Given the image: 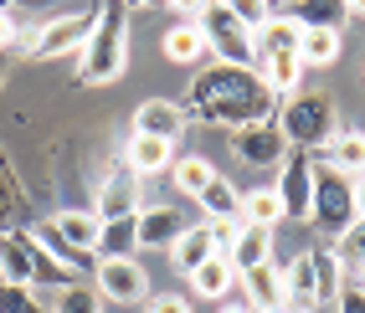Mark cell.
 Returning <instances> with one entry per match:
<instances>
[{"label": "cell", "mask_w": 365, "mask_h": 313, "mask_svg": "<svg viewBox=\"0 0 365 313\" xmlns=\"http://www.w3.org/2000/svg\"><path fill=\"white\" fill-rule=\"evenodd\" d=\"M180 108H185V124H222L232 134L247 124H273L278 118V98L267 92V83L252 67H227V62L196 72L190 98Z\"/></svg>", "instance_id": "6da1fadb"}, {"label": "cell", "mask_w": 365, "mask_h": 313, "mask_svg": "<svg viewBox=\"0 0 365 313\" xmlns=\"http://www.w3.org/2000/svg\"><path fill=\"white\" fill-rule=\"evenodd\" d=\"M129 72V11L124 6H98V26L78 52V83L108 87Z\"/></svg>", "instance_id": "7a4b0ae2"}, {"label": "cell", "mask_w": 365, "mask_h": 313, "mask_svg": "<svg viewBox=\"0 0 365 313\" xmlns=\"http://www.w3.org/2000/svg\"><path fill=\"white\" fill-rule=\"evenodd\" d=\"M0 282L6 287H57L62 293L67 282H83V277L57 267L31 231H0Z\"/></svg>", "instance_id": "3957f363"}, {"label": "cell", "mask_w": 365, "mask_h": 313, "mask_svg": "<svg viewBox=\"0 0 365 313\" xmlns=\"http://www.w3.org/2000/svg\"><path fill=\"white\" fill-rule=\"evenodd\" d=\"M278 129H283V139H288V149L319 154L324 144L339 134L334 98H329V92H294V98H283V108H278Z\"/></svg>", "instance_id": "277c9868"}, {"label": "cell", "mask_w": 365, "mask_h": 313, "mask_svg": "<svg viewBox=\"0 0 365 313\" xmlns=\"http://www.w3.org/2000/svg\"><path fill=\"white\" fill-rule=\"evenodd\" d=\"M196 26H201V36H206V52H216V62H227V67H252V72H257L252 31L237 21L232 0H211V6H201Z\"/></svg>", "instance_id": "5b68a950"}, {"label": "cell", "mask_w": 365, "mask_h": 313, "mask_svg": "<svg viewBox=\"0 0 365 313\" xmlns=\"http://www.w3.org/2000/svg\"><path fill=\"white\" fill-rule=\"evenodd\" d=\"M309 221L319 226L324 236H345L355 226V196H350V180L329 170V164L314 159V211H309Z\"/></svg>", "instance_id": "8992f818"}, {"label": "cell", "mask_w": 365, "mask_h": 313, "mask_svg": "<svg viewBox=\"0 0 365 313\" xmlns=\"http://www.w3.org/2000/svg\"><path fill=\"white\" fill-rule=\"evenodd\" d=\"M98 26V11H67V16H52L26 36V57L31 62H52V57H67V52H83V41Z\"/></svg>", "instance_id": "52a82bcc"}, {"label": "cell", "mask_w": 365, "mask_h": 313, "mask_svg": "<svg viewBox=\"0 0 365 313\" xmlns=\"http://www.w3.org/2000/svg\"><path fill=\"white\" fill-rule=\"evenodd\" d=\"M93 287H98V298H108V303H144L150 298V272H144L139 257H98Z\"/></svg>", "instance_id": "ba28073f"}, {"label": "cell", "mask_w": 365, "mask_h": 313, "mask_svg": "<svg viewBox=\"0 0 365 313\" xmlns=\"http://www.w3.org/2000/svg\"><path fill=\"white\" fill-rule=\"evenodd\" d=\"M273 190H278L288 221H309V211H314V154L288 149V159L278 164V185Z\"/></svg>", "instance_id": "9c48e42d"}, {"label": "cell", "mask_w": 365, "mask_h": 313, "mask_svg": "<svg viewBox=\"0 0 365 313\" xmlns=\"http://www.w3.org/2000/svg\"><path fill=\"white\" fill-rule=\"evenodd\" d=\"M232 149H237V159L247 164V170H278V164L288 159V139H283L278 118H273V124H247V129H237V134H232Z\"/></svg>", "instance_id": "30bf717a"}, {"label": "cell", "mask_w": 365, "mask_h": 313, "mask_svg": "<svg viewBox=\"0 0 365 313\" xmlns=\"http://www.w3.org/2000/svg\"><path fill=\"white\" fill-rule=\"evenodd\" d=\"M93 216H98V221H129V216H139V175L129 170L124 159H118L113 170L103 175V185H98V206H93Z\"/></svg>", "instance_id": "8fae6325"}, {"label": "cell", "mask_w": 365, "mask_h": 313, "mask_svg": "<svg viewBox=\"0 0 365 313\" xmlns=\"http://www.w3.org/2000/svg\"><path fill=\"white\" fill-rule=\"evenodd\" d=\"M190 221H185V211H175V206H139V216H134V231H139V247L144 252H155V247H175L180 242V231H185Z\"/></svg>", "instance_id": "7c38bea8"}, {"label": "cell", "mask_w": 365, "mask_h": 313, "mask_svg": "<svg viewBox=\"0 0 365 313\" xmlns=\"http://www.w3.org/2000/svg\"><path fill=\"white\" fill-rule=\"evenodd\" d=\"M134 134L175 144V139L185 134V108H180V103H170V98H144V103L134 108Z\"/></svg>", "instance_id": "4fadbf2b"}, {"label": "cell", "mask_w": 365, "mask_h": 313, "mask_svg": "<svg viewBox=\"0 0 365 313\" xmlns=\"http://www.w3.org/2000/svg\"><path fill=\"white\" fill-rule=\"evenodd\" d=\"M314 159L329 164V170H339L345 180H360V175H365V134H360V129H339Z\"/></svg>", "instance_id": "5bb4252c"}, {"label": "cell", "mask_w": 365, "mask_h": 313, "mask_svg": "<svg viewBox=\"0 0 365 313\" xmlns=\"http://www.w3.org/2000/svg\"><path fill=\"white\" fill-rule=\"evenodd\" d=\"M299 41H304V26H299V21L294 16H273V21H267V26L252 36V46H257V67L262 62H273V57H299Z\"/></svg>", "instance_id": "9a60e30c"}, {"label": "cell", "mask_w": 365, "mask_h": 313, "mask_svg": "<svg viewBox=\"0 0 365 313\" xmlns=\"http://www.w3.org/2000/svg\"><path fill=\"white\" fill-rule=\"evenodd\" d=\"M237 282L247 287V308L252 313H283V267L278 262H262V267L242 272Z\"/></svg>", "instance_id": "2e32d148"}, {"label": "cell", "mask_w": 365, "mask_h": 313, "mask_svg": "<svg viewBox=\"0 0 365 313\" xmlns=\"http://www.w3.org/2000/svg\"><path fill=\"white\" fill-rule=\"evenodd\" d=\"M124 164H129L139 180L165 175L170 164H175V144H165V139H144V134H129V144H124Z\"/></svg>", "instance_id": "e0dca14e"}, {"label": "cell", "mask_w": 365, "mask_h": 313, "mask_svg": "<svg viewBox=\"0 0 365 313\" xmlns=\"http://www.w3.org/2000/svg\"><path fill=\"white\" fill-rule=\"evenodd\" d=\"M52 231L62 236L67 247H78L88 257H98V236H103V221L93 211H57L52 216Z\"/></svg>", "instance_id": "ac0fdd59"}, {"label": "cell", "mask_w": 365, "mask_h": 313, "mask_svg": "<svg viewBox=\"0 0 365 313\" xmlns=\"http://www.w3.org/2000/svg\"><path fill=\"white\" fill-rule=\"evenodd\" d=\"M227 262H232V272H237V277H242V272H252V267H262V262H273V231H262V226H247V221H242V231H237V242H232Z\"/></svg>", "instance_id": "d6986e66"}, {"label": "cell", "mask_w": 365, "mask_h": 313, "mask_svg": "<svg viewBox=\"0 0 365 313\" xmlns=\"http://www.w3.org/2000/svg\"><path fill=\"white\" fill-rule=\"evenodd\" d=\"M211 257H216V242H211V226H206V221H201V226H185L180 242L170 247V262H175L180 277H190V272H196L201 262H211Z\"/></svg>", "instance_id": "ffe728a7"}, {"label": "cell", "mask_w": 365, "mask_h": 313, "mask_svg": "<svg viewBox=\"0 0 365 313\" xmlns=\"http://www.w3.org/2000/svg\"><path fill=\"white\" fill-rule=\"evenodd\" d=\"M31 236L41 242V252L52 257L57 267H67L72 277H83V272H93V267H98V257H88V252H78V247H67L62 236L52 231V221H41V226H31Z\"/></svg>", "instance_id": "44dd1931"}, {"label": "cell", "mask_w": 365, "mask_h": 313, "mask_svg": "<svg viewBox=\"0 0 365 313\" xmlns=\"http://www.w3.org/2000/svg\"><path fill=\"white\" fill-rule=\"evenodd\" d=\"M232 287H237V272H232V262H227V257H211V262H201V267L190 272V293H196V298L227 303Z\"/></svg>", "instance_id": "7402d4cb"}, {"label": "cell", "mask_w": 365, "mask_h": 313, "mask_svg": "<svg viewBox=\"0 0 365 313\" xmlns=\"http://www.w3.org/2000/svg\"><path fill=\"white\" fill-rule=\"evenodd\" d=\"M339 52H345V31H329V26H309L299 41V62L304 67H334Z\"/></svg>", "instance_id": "603a6c76"}, {"label": "cell", "mask_w": 365, "mask_h": 313, "mask_svg": "<svg viewBox=\"0 0 365 313\" xmlns=\"http://www.w3.org/2000/svg\"><path fill=\"white\" fill-rule=\"evenodd\" d=\"M160 46H165V57L175 62V67H196V62L206 57V36H201L196 21H180V26H170Z\"/></svg>", "instance_id": "cb8c5ba5"}, {"label": "cell", "mask_w": 365, "mask_h": 313, "mask_svg": "<svg viewBox=\"0 0 365 313\" xmlns=\"http://www.w3.org/2000/svg\"><path fill=\"white\" fill-rule=\"evenodd\" d=\"M196 201H201V211H206V221H242V190H237L227 175H216Z\"/></svg>", "instance_id": "d4e9b609"}, {"label": "cell", "mask_w": 365, "mask_h": 313, "mask_svg": "<svg viewBox=\"0 0 365 313\" xmlns=\"http://www.w3.org/2000/svg\"><path fill=\"white\" fill-rule=\"evenodd\" d=\"M216 175H222V170H216L206 154H180L175 164H170V180H175V190H180V196H190V201H196Z\"/></svg>", "instance_id": "484cf974"}, {"label": "cell", "mask_w": 365, "mask_h": 313, "mask_svg": "<svg viewBox=\"0 0 365 313\" xmlns=\"http://www.w3.org/2000/svg\"><path fill=\"white\" fill-rule=\"evenodd\" d=\"M242 221H247V226H262V231L283 226L288 216H283V201H278V190H273V185H262V190H247V196H242Z\"/></svg>", "instance_id": "4316f807"}, {"label": "cell", "mask_w": 365, "mask_h": 313, "mask_svg": "<svg viewBox=\"0 0 365 313\" xmlns=\"http://www.w3.org/2000/svg\"><path fill=\"white\" fill-rule=\"evenodd\" d=\"M304 62L299 57H273V62H262L257 67V78L267 83V92H273V98H294L299 92V83H304Z\"/></svg>", "instance_id": "83f0119b"}, {"label": "cell", "mask_w": 365, "mask_h": 313, "mask_svg": "<svg viewBox=\"0 0 365 313\" xmlns=\"http://www.w3.org/2000/svg\"><path fill=\"white\" fill-rule=\"evenodd\" d=\"M314 257V287H319V308L339 298V287H345V262L334 257V247H319V252H309Z\"/></svg>", "instance_id": "f1b7e54d"}, {"label": "cell", "mask_w": 365, "mask_h": 313, "mask_svg": "<svg viewBox=\"0 0 365 313\" xmlns=\"http://www.w3.org/2000/svg\"><path fill=\"white\" fill-rule=\"evenodd\" d=\"M134 252H139L134 216H129V221H103V236H98V257H134Z\"/></svg>", "instance_id": "f546056e"}, {"label": "cell", "mask_w": 365, "mask_h": 313, "mask_svg": "<svg viewBox=\"0 0 365 313\" xmlns=\"http://www.w3.org/2000/svg\"><path fill=\"white\" fill-rule=\"evenodd\" d=\"M52 313H103V298H98L93 282H67L52 303Z\"/></svg>", "instance_id": "4dcf8cb0"}, {"label": "cell", "mask_w": 365, "mask_h": 313, "mask_svg": "<svg viewBox=\"0 0 365 313\" xmlns=\"http://www.w3.org/2000/svg\"><path fill=\"white\" fill-rule=\"evenodd\" d=\"M288 16H294L304 31H309V26H329V31H339V21H345L350 11H345V6H324V0H314V6H294Z\"/></svg>", "instance_id": "1f68e13d"}, {"label": "cell", "mask_w": 365, "mask_h": 313, "mask_svg": "<svg viewBox=\"0 0 365 313\" xmlns=\"http://www.w3.org/2000/svg\"><path fill=\"white\" fill-rule=\"evenodd\" d=\"M334 257L345 262V272H350V267L365 272V221H355L345 236H334Z\"/></svg>", "instance_id": "d6a6232c"}, {"label": "cell", "mask_w": 365, "mask_h": 313, "mask_svg": "<svg viewBox=\"0 0 365 313\" xmlns=\"http://www.w3.org/2000/svg\"><path fill=\"white\" fill-rule=\"evenodd\" d=\"M0 313H52V308H41L31 287H6L0 282Z\"/></svg>", "instance_id": "836d02e7"}, {"label": "cell", "mask_w": 365, "mask_h": 313, "mask_svg": "<svg viewBox=\"0 0 365 313\" xmlns=\"http://www.w3.org/2000/svg\"><path fill=\"white\" fill-rule=\"evenodd\" d=\"M334 313H365V282L345 277V287H339V298H334Z\"/></svg>", "instance_id": "e575fe53"}, {"label": "cell", "mask_w": 365, "mask_h": 313, "mask_svg": "<svg viewBox=\"0 0 365 313\" xmlns=\"http://www.w3.org/2000/svg\"><path fill=\"white\" fill-rule=\"evenodd\" d=\"M150 313H190V303L180 293H155L150 298Z\"/></svg>", "instance_id": "d590c367"}, {"label": "cell", "mask_w": 365, "mask_h": 313, "mask_svg": "<svg viewBox=\"0 0 365 313\" xmlns=\"http://www.w3.org/2000/svg\"><path fill=\"white\" fill-rule=\"evenodd\" d=\"M11 41H16V11H6V6H0V52H6Z\"/></svg>", "instance_id": "8d00e7d4"}, {"label": "cell", "mask_w": 365, "mask_h": 313, "mask_svg": "<svg viewBox=\"0 0 365 313\" xmlns=\"http://www.w3.org/2000/svg\"><path fill=\"white\" fill-rule=\"evenodd\" d=\"M350 196H355V221H365V175L350 180Z\"/></svg>", "instance_id": "74e56055"}, {"label": "cell", "mask_w": 365, "mask_h": 313, "mask_svg": "<svg viewBox=\"0 0 365 313\" xmlns=\"http://www.w3.org/2000/svg\"><path fill=\"white\" fill-rule=\"evenodd\" d=\"M216 313H252V308H247V303H222Z\"/></svg>", "instance_id": "f35d334b"}, {"label": "cell", "mask_w": 365, "mask_h": 313, "mask_svg": "<svg viewBox=\"0 0 365 313\" xmlns=\"http://www.w3.org/2000/svg\"><path fill=\"white\" fill-rule=\"evenodd\" d=\"M350 16H365V0H350V6H345Z\"/></svg>", "instance_id": "ab89813d"}, {"label": "cell", "mask_w": 365, "mask_h": 313, "mask_svg": "<svg viewBox=\"0 0 365 313\" xmlns=\"http://www.w3.org/2000/svg\"><path fill=\"white\" fill-rule=\"evenodd\" d=\"M0 83H6V62H0Z\"/></svg>", "instance_id": "60d3db41"}, {"label": "cell", "mask_w": 365, "mask_h": 313, "mask_svg": "<svg viewBox=\"0 0 365 313\" xmlns=\"http://www.w3.org/2000/svg\"><path fill=\"white\" fill-rule=\"evenodd\" d=\"M360 282H365V272H360Z\"/></svg>", "instance_id": "b9f144b4"}]
</instances>
